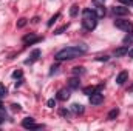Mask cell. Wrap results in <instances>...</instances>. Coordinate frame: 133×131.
I'll list each match as a JSON object with an SVG mask.
<instances>
[{"label": "cell", "mask_w": 133, "mask_h": 131, "mask_svg": "<svg viewBox=\"0 0 133 131\" xmlns=\"http://www.w3.org/2000/svg\"><path fill=\"white\" fill-rule=\"evenodd\" d=\"M88 51V46L85 43H79V45H73V46H68L64 48L61 51L56 53V60L57 62H64V60H73L82 54H85Z\"/></svg>", "instance_id": "cell-1"}, {"label": "cell", "mask_w": 133, "mask_h": 131, "mask_svg": "<svg viewBox=\"0 0 133 131\" xmlns=\"http://www.w3.org/2000/svg\"><path fill=\"white\" fill-rule=\"evenodd\" d=\"M77 12H79V6H77V5H73L71 9H70V16H71V17H76Z\"/></svg>", "instance_id": "cell-16"}, {"label": "cell", "mask_w": 133, "mask_h": 131, "mask_svg": "<svg viewBox=\"0 0 133 131\" xmlns=\"http://www.w3.org/2000/svg\"><path fill=\"white\" fill-rule=\"evenodd\" d=\"M73 74H76V76L84 74V66H76V68H73Z\"/></svg>", "instance_id": "cell-19"}, {"label": "cell", "mask_w": 133, "mask_h": 131, "mask_svg": "<svg viewBox=\"0 0 133 131\" xmlns=\"http://www.w3.org/2000/svg\"><path fill=\"white\" fill-rule=\"evenodd\" d=\"M125 54H129V48L127 46H121V48L115 49V57H122Z\"/></svg>", "instance_id": "cell-10"}, {"label": "cell", "mask_w": 133, "mask_h": 131, "mask_svg": "<svg viewBox=\"0 0 133 131\" xmlns=\"http://www.w3.org/2000/svg\"><path fill=\"white\" fill-rule=\"evenodd\" d=\"M79 85H81V80H79V77H71L70 80H68V86L70 88H79Z\"/></svg>", "instance_id": "cell-11"}, {"label": "cell", "mask_w": 133, "mask_h": 131, "mask_svg": "<svg viewBox=\"0 0 133 131\" xmlns=\"http://www.w3.org/2000/svg\"><path fill=\"white\" fill-rule=\"evenodd\" d=\"M96 25H98V14L95 12V9L85 8L82 11V26H84V30L91 31V30L96 28Z\"/></svg>", "instance_id": "cell-2"}, {"label": "cell", "mask_w": 133, "mask_h": 131, "mask_svg": "<svg viewBox=\"0 0 133 131\" xmlns=\"http://www.w3.org/2000/svg\"><path fill=\"white\" fill-rule=\"evenodd\" d=\"M59 114H61V116H64V117H68V116H70V111L65 110V108H61V110H59Z\"/></svg>", "instance_id": "cell-21"}, {"label": "cell", "mask_w": 133, "mask_h": 131, "mask_svg": "<svg viewBox=\"0 0 133 131\" xmlns=\"http://www.w3.org/2000/svg\"><path fill=\"white\" fill-rule=\"evenodd\" d=\"M68 97H70V90H59V93H57L59 100H66Z\"/></svg>", "instance_id": "cell-12"}, {"label": "cell", "mask_w": 133, "mask_h": 131, "mask_svg": "<svg viewBox=\"0 0 133 131\" xmlns=\"http://www.w3.org/2000/svg\"><path fill=\"white\" fill-rule=\"evenodd\" d=\"M95 6H104V0H93Z\"/></svg>", "instance_id": "cell-26"}, {"label": "cell", "mask_w": 133, "mask_h": 131, "mask_svg": "<svg viewBox=\"0 0 133 131\" xmlns=\"http://www.w3.org/2000/svg\"><path fill=\"white\" fill-rule=\"evenodd\" d=\"M113 14H115V16H129V8L115 6V8H113Z\"/></svg>", "instance_id": "cell-8"}, {"label": "cell", "mask_w": 133, "mask_h": 131, "mask_svg": "<svg viewBox=\"0 0 133 131\" xmlns=\"http://www.w3.org/2000/svg\"><path fill=\"white\" fill-rule=\"evenodd\" d=\"M119 2H122V3H125L127 6H129V5H132V3H133V0H119Z\"/></svg>", "instance_id": "cell-29"}, {"label": "cell", "mask_w": 133, "mask_h": 131, "mask_svg": "<svg viewBox=\"0 0 133 131\" xmlns=\"http://www.w3.org/2000/svg\"><path fill=\"white\" fill-rule=\"evenodd\" d=\"M57 19H59V14H54V16H53V17H51V19L48 20V26H51V25H53V23H54V22H56Z\"/></svg>", "instance_id": "cell-22"}, {"label": "cell", "mask_w": 133, "mask_h": 131, "mask_svg": "<svg viewBox=\"0 0 133 131\" xmlns=\"http://www.w3.org/2000/svg\"><path fill=\"white\" fill-rule=\"evenodd\" d=\"M127 79H129V72H127V71H121V72L116 76V83H118V85H124V83L127 82Z\"/></svg>", "instance_id": "cell-6"}, {"label": "cell", "mask_w": 133, "mask_h": 131, "mask_svg": "<svg viewBox=\"0 0 133 131\" xmlns=\"http://www.w3.org/2000/svg\"><path fill=\"white\" fill-rule=\"evenodd\" d=\"M40 54H42V53H40V49H37V48H36V49H33V53H31L30 59H28V60H26L25 63H33V62H36V60H39Z\"/></svg>", "instance_id": "cell-9"}, {"label": "cell", "mask_w": 133, "mask_h": 131, "mask_svg": "<svg viewBox=\"0 0 133 131\" xmlns=\"http://www.w3.org/2000/svg\"><path fill=\"white\" fill-rule=\"evenodd\" d=\"M37 42H40V37H37L34 34H28V35L23 37V43H26V45H33V43H37Z\"/></svg>", "instance_id": "cell-7"}, {"label": "cell", "mask_w": 133, "mask_h": 131, "mask_svg": "<svg viewBox=\"0 0 133 131\" xmlns=\"http://www.w3.org/2000/svg\"><path fill=\"white\" fill-rule=\"evenodd\" d=\"M104 102V94L101 91H95L90 94V103L91 105H101Z\"/></svg>", "instance_id": "cell-5"}, {"label": "cell", "mask_w": 133, "mask_h": 131, "mask_svg": "<svg viewBox=\"0 0 133 131\" xmlns=\"http://www.w3.org/2000/svg\"><path fill=\"white\" fill-rule=\"evenodd\" d=\"M2 106H3V103H2V100H0V108H2Z\"/></svg>", "instance_id": "cell-31"}, {"label": "cell", "mask_w": 133, "mask_h": 131, "mask_svg": "<svg viewBox=\"0 0 133 131\" xmlns=\"http://www.w3.org/2000/svg\"><path fill=\"white\" fill-rule=\"evenodd\" d=\"M12 110H14V111H20L22 108H20V105H19V103H14V105H12Z\"/></svg>", "instance_id": "cell-27"}, {"label": "cell", "mask_w": 133, "mask_h": 131, "mask_svg": "<svg viewBox=\"0 0 133 131\" xmlns=\"http://www.w3.org/2000/svg\"><path fill=\"white\" fill-rule=\"evenodd\" d=\"M56 71H57V65H53V66H51V71H50V74L53 76V74H54Z\"/></svg>", "instance_id": "cell-28"}, {"label": "cell", "mask_w": 133, "mask_h": 131, "mask_svg": "<svg viewBox=\"0 0 133 131\" xmlns=\"http://www.w3.org/2000/svg\"><path fill=\"white\" fill-rule=\"evenodd\" d=\"M118 114H119V110H118V108H115V110H111V111L108 113L107 119H108V120H113V119H116V117H118Z\"/></svg>", "instance_id": "cell-14"}, {"label": "cell", "mask_w": 133, "mask_h": 131, "mask_svg": "<svg viewBox=\"0 0 133 131\" xmlns=\"http://www.w3.org/2000/svg\"><path fill=\"white\" fill-rule=\"evenodd\" d=\"M46 105H48L50 108H54V106H56V100H54V99H50V100L46 102Z\"/></svg>", "instance_id": "cell-24"}, {"label": "cell", "mask_w": 133, "mask_h": 131, "mask_svg": "<svg viewBox=\"0 0 133 131\" xmlns=\"http://www.w3.org/2000/svg\"><path fill=\"white\" fill-rule=\"evenodd\" d=\"M115 26H116V28H119V30H122V31H127V33L133 31V23L130 22V20L116 19V20H115Z\"/></svg>", "instance_id": "cell-3"}, {"label": "cell", "mask_w": 133, "mask_h": 131, "mask_svg": "<svg viewBox=\"0 0 133 131\" xmlns=\"http://www.w3.org/2000/svg\"><path fill=\"white\" fill-rule=\"evenodd\" d=\"M122 42H124L125 45H127V43H129V45H132V43H133V31H130V33L127 34V35L124 37V40H122Z\"/></svg>", "instance_id": "cell-15"}, {"label": "cell", "mask_w": 133, "mask_h": 131, "mask_svg": "<svg viewBox=\"0 0 133 131\" xmlns=\"http://www.w3.org/2000/svg\"><path fill=\"white\" fill-rule=\"evenodd\" d=\"M129 56L133 59V48H132V49H129Z\"/></svg>", "instance_id": "cell-30"}, {"label": "cell", "mask_w": 133, "mask_h": 131, "mask_svg": "<svg viewBox=\"0 0 133 131\" xmlns=\"http://www.w3.org/2000/svg\"><path fill=\"white\" fill-rule=\"evenodd\" d=\"M95 12L98 14V17H102V16H105V8L104 6H96Z\"/></svg>", "instance_id": "cell-17"}, {"label": "cell", "mask_w": 133, "mask_h": 131, "mask_svg": "<svg viewBox=\"0 0 133 131\" xmlns=\"http://www.w3.org/2000/svg\"><path fill=\"white\" fill-rule=\"evenodd\" d=\"M12 77H14V79H17V77L22 79V71H20V69H19V71H14V72H12Z\"/></svg>", "instance_id": "cell-23"}, {"label": "cell", "mask_w": 133, "mask_h": 131, "mask_svg": "<svg viewBox=\"0 0 133 131\" xmlns=\"http://www.w3.org/2000/svg\"><path fill=\"white\" fill-rule=\"evenodd\" d=\"M26 23H28V20L22 17V19H19V22H17V28H23V26H25Z\"/></svg>", "instance_id": "cell-20"}, {"label": "cell", "mask_w": 133, "mask_h": 131, "mask_svg": "<svg viewBox=\"0 0 133 131\" xmlns=\"http://www.w3.org/2000/svg\"><path fill=\"white\" fill-rule=\"evenodd\" d=\"M66 26H68V25H64V26H61L59 30H56V31H54V34H62V33H64V31L66 30Z\"/></svg>", "instance_id": "cell-25"}, {"label": "cell", "mask_w": 133, "mask_h": 131, "mask_svg": "<svg viewBox=\"0 0 133 131\" xmlns=\"http://www.w3.org/2000/svg\"><path fill=\"white\" fill-rule=\"evenodd\" d=\"M22 127H23V128H30V130H40V128H42V125L34 123L33 117H25V119L22 120Z\"/></svg>", "instance_id": "cell-4"}, {"label": "cell", "mask_w": 133, "mask_h": 131, "mask_svg": "<svg viewBox=\"0 0 133 131\" xmlns=\"http://www.w3.org/2000/svg\"><path fill=\"white\" fill-rule=\"evenodd\" d=\"M6 94H8V90H6V86H5L3 83H0V99L5 97Z\"/></svg>", "instance_id": "cell-18"}, {"label": "cell", "mask_w": 133, "mask_h": 131, "mask_svg": "<svg viewBox=\"0 0 133 131\" xmlns=\"http://www.w3.org/2000/svg\"><path fill=\"white\" fill-rule=\"evenodd\" d=\"M71 111H73L74 114H81V113H84V106L79 105V103H73V105H71Z\"/></svg>", "instance_id": "cell-13"}]
</instances>
